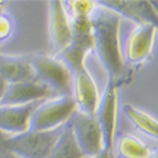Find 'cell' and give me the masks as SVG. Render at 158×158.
<instances>
[{
    "instance_id": "obj_8",
    "label": "cell",
    "mask_w": 158,
    "mask_h": 158,
    "mask_svg": "<svg viewBox=\"0 0 158 158\" xmlns=\"http://www.w3.org/2000/svg\"><path fill=\"white\" fill-rule=\"evenodd\" d=\"M48 31L53 56L58 55L73 39L70 18L66 13L62 2L48 3Z\"/></svg>"
},
{
    "instance_id": "obj_6",
    "label": "cell",
    "mask_w": 158,
    "mask_h": 158,
    "mask_svg": "<svg viewBox=\"0 0 158 158\" xmlns=\"http://www.w3.org/2000/svg\"><path fill=\"white\" fill-rule=\"evenodd\" d=\"M67 124L85 158H94L104 149L102 134L95 115L76 110Z\"/></svg>"
},
{
    "instance_id": "obj_23",
    "label": "cell",
    "mask_w": 158,
    "mask_h": 158,
    "mask_svg": "<svg viewBox=\"0 0 158 158\" xmlns=\"http://www.w3.org/2000/svg\"><path fill=\"white\" fill-rule=\"evenodd\" d=\"M6 6H8V3L6 2H3V0H0V14H2V13L8 11Z\"/></svg>"
},
{
    "instance_id": "obj_7",
    "label": "cell",
    "mask_w": 158,
    "mask_h": 158,
    "mask_svg": "<svg viewBox=\"0 0 158 158\" xmlns=\"http://www.w3.org/2000/svg\"><path fill=\"white\" fill-rule=\"evenodd\" d=\"M118 109H119V101H118L116 84L108 81L105 85V89L100 94V100L95 113V118L99 123L102 134L104 149L110 153H113V146L116 137Z\"/></svg>"
},
{
    "instance_id": "obj_5",
    "label": "cell",
    "mask_w": 158,
    "mask_h": 158,
    "mask_svg": "<svg viewBox=\"0 0 158 158\" xmlns=\"http://www.w3.org/2000/svg\"><path fill=\"white\" fill-rule=\"evenodd\" d=\"M63 127L42 131L27 130L17 135H9L8 148L15 158H47Z\"/></svg>"
},
{
    "instance_id": "obj_13",
    "label": "cell",
    "mask_w": 158,
    "mask_h": 158,
    "mask_svg": "<svg viewBox=\"0 0 158 158\" xmlns=\"http://www.w3.org/2000/svg\"><path fill=\"white\" fill-rule=\"evenodd\" d=\"M0 76L8 85L37 81L33 67L27 56L5 55L2 52H0Z\"/></svg>"
},
{
    "instance_id": "obj_4",
    "label": "cell",
    "mask_w": 158,
    "mask_h": 158,
    "mask_svg": "<svg viewBox=\"0 0 158 158\" xmlns=\"http://www.w3.org/2000/svg\"><path fill=\"white\" fill-rule=\"evenodd\" d=\"M37 81L48 86L56 95H71L72 73L66 64L53 55L27 56Z\"/></svg>"
},
{
    "instance_id": "obj_16",
    "label": "cell",
    "mask_w": 158,
    "mask_h": 158,
    "mask_svg": "<svg viewBox=\"0 0 158 158\" xmlns=\"http://www.w3.org/2000/svg\"><path fill=\"white\" fill-rule=\"evenodd\" d=\"M122 113L127 118V120L133 125L140 134L147 138L157 140L158 135V123L156 116L144 111L131 104H124L122 106Z\"/></svg>"
},
{
    "instance_id": "obj_14",
    "label": "cell",
    "mask_w": 158,
    "mask_h": 158,
    "mask_svg": "<svg viewBox=\"0 0 158 158\" xmlns=\"http://www.w3.org/2000/svg\"><path fill=\"white\" fill-rule=\"evenodd\" d=\"M94 51V39L93 34L89 37H75L72 42L60 52L56 57L61 60L66 67L73 75L78 71L86 69L85 61L86 57Z\"/></svg>"
},
{
    "instance_id": "obj_17",
    "label": "cell",
    "mask_w": 158,
    "mask_h": 158,
    "mask_svg": "<svg viewBox=\"0 0 158 158\" xmlns=\"http://www.w3.org/2000/svg\"><path fill=\"white\" fill-rule=\"evenodd\" d=\"M47 158H85L81 149L77 146L69 124L62 128L55 147Z\"/></svg>"
},
{
    "instance_id": "obj_19",
    "label": "cell",
    "mask_w": 158,
    "mask_h": 158,
    "mask_svg": "<svg viewBox=\"0 0 158 158\" xmlns=\"http://www.w3.org/2000/svg\"><path fill=\"white\" fill-rule=\"evenodd\" d=\"M17 24L9 11L0 14V47L14 35Z\"/></svg>"
},
{
    "instance_id": "obj_21",
    "label": "cell",
    "mask_w": 158,
    "mask_h": 158,
    "mask_svg": "<svg viewBox=\"0 0 158 158\" xmlns=\"http://www.w3.org/2000/svg\"><path fill=\"white\" fill-rule=\"evenodd\" d=\"M94 158H114L113 157V153H110V152H108V151H105V149H102L98 156H95Z\"/></svg>"
},
{
    "instance_id": "obj_20",
    "label": "cell",
    "mask_w": 158,
    "mask_h": 158,
    "mask_svg": "<svg viewBox=\"0 0 158 158\" xmlns=\"http://www.w3.org/2000/svg\"><path fill=\"white\" fill-rule=\"evenodd\" d=\"M8 134L0 131V158H15L8 148Z\"/></svg>"
},
{
    "instance_id": "obj_9",
    "label": "cell",
    "mask_w": 158,
    "mask_h": 158,
    "mask_svg": "<svg viewBox=\"0 0 158 158\" xmlns=\"http://www.w3.org/2000/svg\"><path fill=\"white\" fill-rule=\"evenodd\" d=\"M71 96L76 102L77 110L95 115L100 100V93L94 77L87 69L72 75Z\"/></svg>"
},
{
    "instance_id": "obj_2",
    "label": "cell",
    "mask_w": 158,
    "mask_h": 158,
    "mask_svg": "<svg viewBox=\"0 0 158 158\" xmlns=\"http://www.w3.org/2000/svg\"><path fill=\"white\" fill-rule=\"evenodd\" d=\"M130 24L131 28L125 29L120 23L119 29L120 55L125 67L139 66L151 57L157 35V25L134 24L131 22Z\"/></svg>"
},
{
    "instance_id": "obj_15",
    "label": "cell",
    "mask_w": 158,
    "mask_h": 158,
    "mask_svg": "<svg viewBox=\"0 0 158 158\" xmlns=\"http://www.w3.org/2000/svg\"><path fill=\"white\" fill-rule=\"evenodd\" d=\"M154 149L146 142H143L135 135L129 133L116 134L114 146H113V157L114 158H147Z\"/></svg>"
},
{
    "instance_id": "obj_12",
    "label": "cell",
    "mask_w": 158,
    "mask_h": 158,
    "mask_svg": "<svg viewBox=\"0 0 158 158\" xmlns=\"http://www.w3.org/2000/svg\"><path fill=\"white\" fill-rule=\"evenodd\" d=\"M37 105L38 102L27 105H0V131L8 135H17L29 130L31 115Z\"/></svg>"
},
{
    "instance_id": "obj_11",
    "label": "cell",
    "mask_w": 158,
    "mask_h": 158,
    "mask_svg": "<svg viewBox=\"0 0 158 158\" xmlns=\"http://www.w3.org/2000/svg\"><path fill=\"white\" fill-rule=\"evenodd\" d=\"M101 6L113 10L123 19L134 24H153L157 25V10L151 2H135V0H119V2H98Z\"/></svg>"
},
{
    "instance_id": "obj_1",
    "label": "cell",
    "mask_w": 158,
    "mask_h": 158,
    "mask_svg": "<svg viewBox=\"0 0 158 158\" xmlns=\"http://www.w3.org/2000/svg\"><path fill=\"white\" fill-rule=\"evenodd\" d=\"M91 33L94 39V51L108 75V81L118 82L125 72L119 47V29L122 17L113 10L101 6L96 2V8L90 17Z\"/></svg>"
},
{
    "instance_id": "obj_22",
    "label": "cell",
    "mask_w": 158,
    "mask_h": 158,
    "mask_svg": "<svg viewBox=\"0 0 158 158\" xmlns=\"http://www.w3.org/2000/svg\"><path fill=\"white\" fill-rule=\"evenodd\" d=\"M6 86H8V84L4 81V78L0 76V99H2V96H3V94H4V91H5V89H6Z\"/></svg>"
},
{
    "instance_id": "obj_24",
    "label": "cell",
    "mask_w": 158,
    "mask_h": 158,
    "mask_svg": "<svg viewBox=\"0 0 158 158\" xmlns=\"http://www.w3.org/2000/svg\"><path fill=\"white\" fill-rule=\"evenodd\" d=\"M147 158H158V153H157V149H156V151H153V152H152V153H151V154H149Z\"/></svg>"
},
{
    "instance_id": "obj_10",
    "label": "cell",
    "mask_w": 158,
    "mask_h": 158,
    "mask_svg": "<svg viewBox=\"0 0 158 158\" xmlns=\"http://www.w3.org/2000/svg\"><path fill=\"white\" fill-rule=\"evenodd\" d=\"M57 96L48 86L39 81H25L6 86L0 105H27Z\"/></svg>"
},
{
    "instance_id": "obj_3",
    "label": "cell",
    "mask_w": 158,
    "mask_h": 158,
    "mask_svg": "<svg viewBox=\"0 0 158 158\" xmlns=\"http://www.w3.org/2000/svg\"><path fill=\"white\" fill-rule=\"evenodd\" d=\"M77 110L71 95H57L38 102L31 115L29 130H53L67 124Z\"/></svg>"
},
{
    "instance_id": "obj_18",
    "label": "cell",
    "mask_w": 158,
    "mask_h": 158,
    "mask_svg": "<svg viewBox=\"0 0 158 158\" xmlns=\"http://www.w3.org/2000/svg\"><path fill=\"white\" fill-rule=\"evenodd\" d=\"M63 8L67 13L69 18L75 17H87L90 18L96 8V2H91V0H70V2H62Z\"/></svg>"
}]
</instances>
